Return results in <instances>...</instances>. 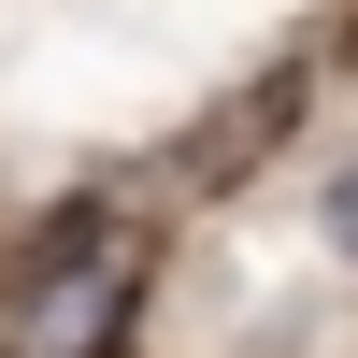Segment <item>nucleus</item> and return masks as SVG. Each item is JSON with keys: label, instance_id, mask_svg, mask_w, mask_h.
Wrapping results in <instances>:
<instances>
[{"label": "nucleus", "instance_id": "1", "mask_svg": "<svg viewBox=\"0 0 358 358\" xmlns=\"http://www.w3.org/2000/svg\"><path fill=\"white\" fill-rule=\"evenodd\" d=\"M330 258H358V172H330Z\"/></svg>", "mask_w": 358, "mask_h": 358}]
</instances>
